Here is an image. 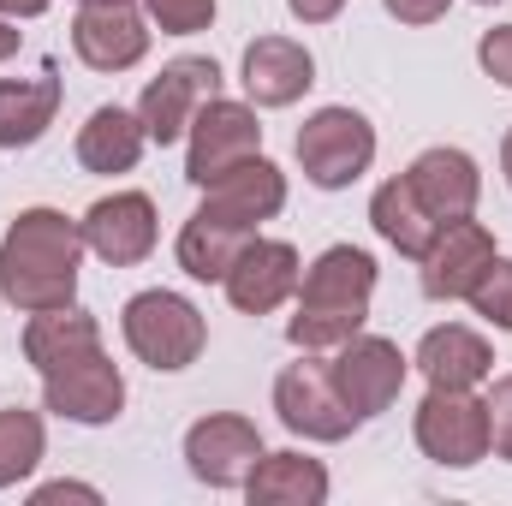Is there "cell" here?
Wrapping results in <instances>:
<instances>
[{
  "mask_svg": "<svg viewBox=\"0 0 512 506\" xmlns=\"http://www.w3.org/2000/svg\"><path fill=\"white\" fill-rule=\"evenodd\" d=\"M84 227L60 209H24L12 233L0 239V298L24 316L66 310L78 298V262H84Z\"/></svg>",
  "mask_w": 512,
  "mask_h": 506,
  "instance_id": "obj_1",
  "label": "cell"
},
{
  "mask_svg": "<svg viewBox=\"0 0 512 506\" xmlns=\"http://www.w3.org/2000/svg\"><path fill=\"white\" fill-rule=\"evenodd\" d=\"M370 298H376V256L358 245H334L304 268L286 340L298 352H340L352 334H364Z\"/></svg>",
  "mask_w": 512,
  "mask_h": 506,
  "instance_id": "obj_2",
  "label": "cell"
},
{
  "mask_svg": "<svg viewBox=\"0 0 512 506\" xmlns=\"http://www.w3.org/2000/svg\"><path fill=\"white\" fill-rule=\"evenodd\" d=\"M203 316L191 298L179 292H137L126 304V346L149 364V370H185L203 358Z\"/></svg>",
  "mask_w": 512,
  "mask_h": 506,
  "instance_id": "obj_3",
  "label": "cell"
},
{
  "mask_svg": "<svg viewBox=\"0 0 512 506\" xmlns=\"http://www.w3.org/2000/svg\"><path fill=\"white\" fill-rule=\"evenodd\" d=\"M274 411L304 441H346L358 429V411L346 405V393L334 381V364H322L316 352H304L298 364L280 370V381H274Z\"/></svg>",
  "mask_w": 512,
  "mask_h": 506,
  "instance_id": "obj_4",
  "label": "cell"
},
{
  "mask_svg": "<svg viewBox=\"0 0 512 506\" xmlns=\"http://www.w3.org/2000/svg\"><path fill=\"white\" fill-rule=\"evenodd\" d=\"M370 161H376V126L352 108H322L298 131V167L322 191H346L352 179L370 173Z\"/></svg>",
  "mask_w": 512,
  "mask_h": 506,
  "instance_id": "obj_5",
  "label": "cell"
},
{
  "mask_svg": "<svg viewBox=\"0 0 512 506\" xmlns=\"http://www.w3.org/2000/svg\"><path fill=\"white\" fill-rule=\"evenodd\" d=\"M221 96V66L215 60H203V54H179V60H167L149 84H143V96H137V120L149 131V143H179L191 120L209 108Z\"/></svg>",
  "mask_w": 512,
  "mask_h": 506,
  "instance_id": "obj_6",
  "label": "cell"
},
{
  "mask_svg": "<svg viewBox=\"0 0 512 506\" xmlns=\"http://www.w3.org/2000/svg\"><path fill=\"white\" fill-rule=\"evenodd\" d=\"M417 447L435 465H483L489 459V399H477L471 387H429V399L417 405Z\"/></svg>",
  "mask_w": 512,
  "mask_h": 506,
  "instance_id": "obj_7",
  "label": "cell"
},
{
  "mask_svg": "<svg viewBox=\"0 0 512 506\" xmlns=\"http://www.w3.org/2000/svg\"><path fill=\"white\" fill-rule=\"evenodd\" d=\"M191 155H185V179L191 185H215L221 173H233L239 161L262 155V126L245 102H209L197 120H191Z\"/></svg>",
  "mask_w": 512,
  "mask_h": 506,
  "instance_id": "obj_8",
  "label": "cell"
},
{
  "mask_svg": "<svg viewBox=\"0 0 512 506\" xmlns=\"http://www.w3.org/2000/svg\"><path fill=\"white\" fill-rule=\"evenodd\" d=\"M256 459H262V435H256L251 417L215 411V417L191 423V435H185V465L209 489H245Z\"/></svg>",
  "mask_w": 512,
  "mask_h": 506,
  "instance_id": "obj_9",
  "label": "cell"
},
{
  "mask_svg": "<svg viewBox=\"0 0 512 506\" xmlns=\"http://www.w3.org/2000/svg\"><path fill=\"white\" fill-rule=\"evenodd\" d=\"M405 364H411V358H399V346L382 340V334H352V340L340 346V358H334V381H340L346 405L358 411V423H364V417H382L387 405L399 399V387H405Z\"/></svg>",
  "mask_w": 512,
  "mask_h": 506,
  "instance_id": "obj_10",
  "label": "cell"
},
{
  "mask_svg": "<svg viewBox=\"0 0 512 506\" xmlns=\"http://www.w3.org/2000/svg\"><path fill=\"white\" fill-rule=\"evenodd\" d=\"M495 262V233L483 221H447L435 233V245L423 251V292L435 304H453V298H471V286L489 274Z\"/></svg>",
  "mask_w": 512,
  "mask_h": 506,
  "instance_id": "obj_11",
  "label": "cell"
},
{
  "mask_svg": "<svg viewBox=\"0 0 512 506\" xmlns=\"http://www.w3.org/2000/svg\"><path fill=\"white\" fill-rule=\"evenodd\" d=\"M42 399L54 417H72V423H114L120 405H126V376L102 358V352H84L60 370L42 376Z\"/></svg>",
  "mask_w": 512,
  "mask_h": 506,
  "instance_id": "obj_12",
  "label": "cell"
},
{
  "mask_svg": "<svg viewBox=\"0 0 512 506\" xmlns=\"http://www.w3.org/2000/svg\"><path fill=\"white\" fill-rule=\"evenodd\" d=\"M298 280H304V262L298 251L286 245V239H251L239 262L227 268V298H233V310H245V316H268V310H280L292 292H298Z\"/></svg>",
  "mask_w": 512,
  "mask_h": 506,
  "instance_id": "obj_13",
  "label": "cell"
},
{
  "mask_svg": "<svg viewBox=\"0 0 512 506\" xmlns=\"http://www.w3.org/2000/svg\"><path fill=\"white\" fill-rule=\"evenodd\" d=\"M78 227H84V245L108 268H131L155 251V203L143 191H114V197L90 203V215Z\"/></svg>",
  "mask_w": 512,
  "mask_h": 506,
  "instance_id": "obj_14",
  "label": "cell"
},
{
  "mask_svg": "<svg viewBox=\"0 0 512 506\" xmlns=\"http://www.w3.org/2000/svg\"><path fill=\"white\" fill-rule=\"evenodd\" d=\"M405 185H411V197H417L441 227L477 215V197H483V173H477V161H471L465 149H423V155L411 161Z\"/></svg>",
  "mask_w": 512,
  "mask_h": 506,
  "instance_id": "obj_15",
  "label": "cell"
},
{
  "mask_svg": "<svg viewBox=\"0 0 512 506\" xmlns=\"http://www.w3.org/2000/svg\"><path fill=\"white\" fill-rule=\"evenodd\" d=\"M72 48L90 72H131L149 54V24L126 6H78L72 24Z\"/></svg>",
  "mask_w": 512,
  "mask_h": 506,
  "instance_id": "obj_16",
  "label": "cell"
},
{
  "mask_svg": "<svg viewBox=\"0 0 512 506\" xmlns=\"http://www.w3.org/2000/svg\"><path fill=\"white\" fill-rule=\"evenodd\" d=\"M316 84V60L292 36H256L245 48V96L256 108H292Z\"/></svg>",
  "mask_w": 512,
  "mask_h": 506,
  "instance_id": "obj_17",
  "label": "cell"
},
{
  "mask_svg": "<svg viewBox=\"0 0 512 506\" xmlns=\"http://www.w3.org/2000/svg\"><path fill=\"white\" fill-rule=\"evenodd\" d=\"M209 197H203V209H215V215H227V221H239V227H262L268 215H280L286 209V173L274 167V161H239L233 173H221L215 185H203Z\"/></svg>",
  "mask_w": 512,
  "mask_h": 506,
  "instance_id": "obj_18",
  "label": "cell"
},
{
  "mask_svg": "<svg viewBox=\"0 0 512 506\" xmlns=\"http://www.w3.org/2000/svg\"><path fill=\"white\" fill-rule=\"evenodd\" d=\"M411 364L429 376V387H483V381L495 376V352H489V340L471 334V328H459V322L429 328Z\"/></svg>",
  "mask_w": 512,
  "mask_h": 506,
  "instance_id": "obj_19",
  "label": "cell"
},
{
  "mask_svg": "<svg viewBox=\"0 0 512 506\" xmlns=\"http://www.w3.org/2000/svg\"><path fill=\"white\" fill-rule=\"evenodd\" d=\"M60 108V72L54 60L36 78H0V149H24L54 126Z\"/></svg>",
  "mask_w": 512,
  "mask_h": 506,
  "instance_id": "obj_20",
  "label": "cell"
},
{
  "mask_svg": "<svg viewBox=\"0 0 512 506\" xmlns=\"http://www.w3.org/2000/svg\"><path fill=\"white\" fill-rule=\"evenodd\" d=\"M84 352H102V322L96 316H84V310H36L30 316V328H24V358L48 376V370H60V364H72V358H84Z\"/></svg>",
  "mask_w": 512,
  "mask_h": 506,
  "instance_id": "obj_21",
  "label": "cell"
},
{
  "mask_svg": "<svg viewBox=\"0 0 512 506\" xmlns=\"http://www.w3.org/2000/svg\"><path fill=\"white\" fill-rule=\"evenodd\" d=\"M251 506H322L328 501V471L304 453H262L245 477Z\"/></svg>",
  "mask_w": 512,
  "mask_h": 506,
  "instance_id": "obj_22",
  "label": "cell"
},
{
  "mask_svg": "<svg viewBox=\"0 0 512 506\" xmlns=\"http://www.w3.org/2000/svg\"><path fill=\"white\" fill-rule=\"evenodd\" d=\"M251 239H256L251 227H239V221H227L215 209H197L185 221V233H179V268L191 280H227V268L239 262V251Z\"/></svg>",
  "mask_w": 512,
  "mask_h": 506,
  "instance_id": "obj_23",
  "label": "cell"
},
{
  "mask_svg": "<svg viewBox=\"0 0 512 506\" xmlns=\"http://www.w3.org/2000/svg\"><path fill=\"white\" fill-rule=\"evenodd\" d=\"M143 149H149V131L126 108H96L78 131V161L90 173H131L143 161Z\"/></svg>",
  "mask_w": 512,
  "mask_h": 506,
  "instance_id": "obj_24",
  "label": "cell"
},
{
  "mask_svg": "<svg viewBox=\"0 0 512 506\" xmlns=\"http://www.w3.org/2000/svg\"><path fill=\"white\" fill-rule=\"evenodd\" d=\"M370 221H376V233H382L387 245L399 256H411V262H423V251L435 245V233H441V221L411 197V185H405V173L399 179H387L382 191L370 197Z\"/></svg>",
  "mask_w": 512,
  "mask_h": 506,
  "instance_id": "obj_25",
  "label": "cell"
},
{
  "mask_svg": "<svg viewBox=\"0 0 512 506\" xmlns=\"http://www.w3.org/2000/svg\"><path fill=\"white\" fill-rule=\"evenodd\" d=\"M42 447H48V435H42V417L36 411H0V489H12V483H24L36 465H42Z\"/></svg>",
  "mask_w": 512,
  "mask_h": 506,
  "instance_id": "obj_26",
  "label": "cell"
},
{
  "mask_svg": "<svg viewBox=\"0 0 512 506\" xmlns=\"http://www.w3.org/2000/svg\"><path fill=\"white\" fill-rule=\"evenodd\" d=\"M471 304H477L483 322H495V328L512 334V262H489V274L471 286Z\"/></svg>",
  "mask_w": 512,
  "mask_h": 506,
  "instance_id": "obj_27",
  "label": "cell"
},
{
  "mask_svg": "<svg viewBox=\"0 0 512 506\" xmlns=\"http://www.w3.org/2000/svg\"><path fill=\"white\" fill-rule=\"evenodd\" d=\"M143 6L167 36H197L215 24V0H143Z\"/></svg>",
  "mask_w": 512,
  "mask_h": 506,
  "instance_id": "obj_28",
  "label": "cell"
},
{
  "mask_svg": "<svg viewBox=\"0 0 512 506\" xmlns=\"http://www.w3.org/2000/svg\"><path fill=\"white\" fill-rule=\"evenodd\" d=\"M489 453H501L512 465V376H501L489 393Z\"/></svg>",
  "mask_w": 512,
  "mask_h": 506,
  "instance_id": "obj_29",
  "label": "cell"
},
{
  "mask_svg": "<svg viewBox=\"0 0 512 506\" xmlns=\"http://www.w3.org/2000/svg\"><path fill=\"white\" fill-rule=\"evenodd\" d=\"M477 60H483V72H489L495 84H507V90H512V24L489 30V36L477 42Z\"/></svg>",
  "mask_w": 512,
  "mask_h": 506,
  "instance_id": "obj_30",
  "label": "cell"
},
{
  "mask_svg": "<svg viewBox=\"0 0 512 506\" xmlns=\"http://www.w3.org/2000/svg\"><path fill=\"white\" fill-rule=\"evenodd\" d=\"M447 6L453 0H387V12L399 24H435V18H447Z\"/></svg>",
  "mask_w": 512,
  "mask_h": 506,
  "instance_id": "obj_31",
  "label": "cell"
},
{
  "mask_svg": "<svg viewBox=\"0 0 512 506\" xmlns=\"http://www.w3.org/2000/svg\"><path fill=\"white\" fill-rule=\"evenodd\" d=\"M54 501H102L90 483H48V489H36V506H54Z\"/></svg>",
  "mask_w": 512,
  "mask_h": 506,
  "instance_id": "obj_32",
  "label": "cell"
},
{
  "mask_svg": "<svg viewBox=\"0 0 512 506\" xmlns=\"http://www.w3.org/2000/svg\"><path fill=\"white\" fill-rule=\"evenodd\" d=\"M286 6H292V18H304V24H328V18H340L346 0H286Z\"/></svg>",
  "mask_w": 512,
  "mask_h": 506,
  "instance_id": "obj_33",
  "label": "cell"
},
{
  "mask_svg": "<svg viewBox=\"0 0 512 506\" xmlns=\"http://www.w3.org/2000/svg\"><path fill=\"white\" fill-rule=\"evenodd\" d=\"M54 0H0V18H36V12H48Z\"/></svg>",
  "mask_w": 512,
  "mask_h": 506,
  "instance_id": "obj_34",
  "label": "cell"
},
{
  "mask_svg": "<svg viewBox=\"0 0 512 506\" xmlns=\"http://www.w3.org/2000/svg\"><path fill=\"white\" fill-rule=\"evenodd\" d=\"M12 54H18V30L0 18V60H12Z\"/></svg>",
  "mask_w": 512,
  "mask_h": 506,
  "instance_id": "obj_35",
  "label": "cell"
},
{
  "mask_svg": "<svg viewBox=\"0 0 512 506\" xmlns=\"http://www.w3.org/2000/svg\"><path fill=\"white\" fill-rule=\"evenodd\" d=\"M501 167H507V185H512V131H507V143H501Z\"/></svg>",
  "mask_w": 512,
  "mask_h": 506,
  "instance_id": "obj_36",
  "label": "cell"
},
{
  "mask_svg": "<svg viewBox=\"0 0 512 506\" xmlns=\"http://www.w3.org/2000/svg\"><path fill=\"white\" fill-rule=\"evenodd\" d=\"M78 6H126V0H78Z\"/></svg>",
  "mask_w": 512,
  "mask_h": 506,
  "instance_id": "obj_37",
  "label": "cell"
},
{
  "mask_svg": "<svg viewBox=\"0 0 512 506\" xmlns=\"http://www.w3.org/2000/svg\"><path fill=\"white\" fill-rule=\"evenodd\" d=\"M483 6H495V0H483Z\"/></svg>",
  "mask_w": 512,
  "mask_h": 506,
  "instance_id": "obj_38",
  "label": "cell"
}]
</instances>
